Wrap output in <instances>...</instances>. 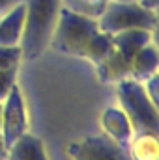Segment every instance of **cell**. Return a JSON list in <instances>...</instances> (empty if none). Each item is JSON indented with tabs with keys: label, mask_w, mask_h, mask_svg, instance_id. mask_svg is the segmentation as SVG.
<instances>
[{
	"label": "cell",
	"mask_w": 159,
	"mask_h": 160,
	"mask_svg": "<svg viewBox=\"0 0 159 160\" xmlns=\"http://www.w3.org/2000/svg\"><path fill=\"white\" fill-rule=\"evenodd\" d=\"M60 9V0H25V24L19 41L25 62L38 60L49 48Z\"/></svg>",
	"instance_id": "obj_1"
},
{
	"label": "cell",
	"mask_w": 159,
	"mask_h": 160,
	"mask_svg": "<svg viewBox=\"0 0 159 160\" xmlns=\"http://www.w3.org/2000/svg\"><path fill=\"white\" fill-rule=\"evenodd\" d=\"M150 41H154V32L148 30H125L112 34V50L109 56L96 65V73L103 84H118L131 78L133 56Z\"/></svg>",
	"instance_id": "obj_2"
},
{
	"label": "cell",
	"mask_w": 159,
	"mask_h": 160,
	"mask_svg": "<svg viewBox=\"0 0 159 160\" xmlns=\"http://www.w3.org/2000/svg\"><path fill=\"white\" fill-rule=\"evenodd\" d=\"M97 30L99 26L96 19L84 17V15H79L75 11L62 8L49 47H52L56 52L64 56L82 58L88 41L92 39V36Z\"/></svg>",
	"instance_id": "obj_3"
},
{
	"label": "cell",
	"mask_w": 159,
	"mask_h": 160,
	"mask_svg": "<svg viewBox=\"0 0 159 160\" xmlns=\"http://www.w3.org/2000/svg\"><path fill=\"white\" fill-rule=\"evenodd\" d=\"M118 106L123 110L135 132H159V112L157 104L146 95L144 86L133 78L122 80L116 84Z\"/></svg>",
	"instance_id": "obj_4"
},
{
	"label": "cell",
	"mask_w": 159,
	"mask_h": 160,
	"mask_svg": "<svg viewBox=\"0 0 159 160\" xmlns=\"http://www.w3.org/2000/svg\"><path fill=\"white\" fill-rule=\"evenodd\" d=\"M159 13L142 8L139 2H116L111 0L105 11L97 19V26L101 32L118 34L125 30H148L157 32Z\"/></svg>",
	"instance_id": "obj_5"
},
{
	"label": "cell",
	"mask_w": 159,
	"mask_h": 160,
	"mask_svg": "<svg viewBox=\"0 0 159 160\" xmlns=\"http://www.w3.org/2000/svg\"><path fill=\"white\" fill-rule=\"evenodd\" d=\"M25 132H28L26 104H25V99H23L19 84H15L9 89L8 97L2 101V127H0V134H2V140L6 143V147H9Z\"/></svg>",
	"instance_id": "obj_6"
},
{
	"label": "cell",
	"mask_w": 159,
	"mask_h": 160,
	"mask_svg": "<svg viewBox=\"0 0 159 160\" xmlns=\"http://www.w3.org/2000/svg\"><path fill=\"white\" fill-rule=\"evenodd\" d=\"M71 160H131L127 149L101 134H90L68 145Z\"/></svg>",
	"instance_id": "obj_7"
},
{
	"label": "cell",
	"mask_w": 159,
	"mask_h": 160,
	"mask_svg": "<svg viewBox=\"0 0 159 160\" xmlns=\"http://www.w3.org/2000/svg\"><path fill=\"white\" fill-rule=\"evenodd\" d=\"M99 123H101V130L107 138H111L112 142L120 143L122 147H127L135 130L131 127V123L127 119V116L123 114V110L118 104H109L103 108L101 116H99Z\"/></svg>",
	"instance_id": "obj_8"
},
{
	"label": "cell",
	"mask_w": 159,
	"mask_h": 160,
	"mask_svg": "<svg viewBox=\"0 0 159 160\" xmlns=\"http://www.w3.org/2000/svg\"><path fill=\"white\" fill-rule=\"evenodd\" d=\"M159 73V50L156 41L144 45L131 62V78L137 82H146L150 77Z\"/></svg>",
	"instance_id": "obj_9"
},
{
	"label": "cell",
	"mask_w": 159,
	"mask_h": 160,
	"mask_svg": "<svg viewBox=\"0 0 159 160\" xmlns=\"http://www.w3.org/2000/svg\"><path fill=\"white\" fill-rule=\"evenodd\" d=\"M6 160H49V157L43 140L30 132H25L8 147Z\"/></svg>",
	"instance_id": "obj_10"
},
{
	"label": "cell",
	"mask_w": 159,
	"mask_h": 160,
	"mask_svg": "<svg viewBox=\"0 0 159 160\" xmlns=\"http://www.w3.org/2000/svg\"><path fill=\"white\" fill-rule=\"evenodd\" d=\"M23 24H25V2L17 4L0 17V45L19 47Z\"/></svg>",
	"instance_id": "obj_11"
},
{
	"label": "cell",
	"mask_w": 159,
	"mask_h": 160,
	"mask_svg": "<svg viewBox=\"0 0 159 160\" xmlns=\"http://www.w3.org/2000/svg\"><path fill=\"white\" fill-rule=\"evenodd\" d=\"M125 149L131 160H159L157 132H150V130L135 132Z\"/></svg>",
	"instance_id": "obj_12"
},
{
	"label": "cell",
	"mask_w": 159,
	"mask_h": 160,
	"mask_svg": "<svg viewBox=\"0 0 159 160\" xmlns=\"http://www.w3.org/2000/svg\"><path fill=\"white\" fill-rule=\"evenodd\" d=\"M111 50H112V36L107 34V32L97 30V32L92 36V39L88 41L82 58L88 60V62H92L94 65H97V63H101V62L109 56Z\"/></svg>",
	"instance_id": "obj_13"
},
{
	"label": "cell",
	"mask_w": 159,
	"mask_h": 160,
	"mask_svg": "<svg viewBox=\"0 0 159 160\" xmlns=\"http://www.w3.org/2000/svg\"><path fill=\"white\" fill-rule=\"evenodd\" d=\"M111 0H60L62 8L75 11L79 15L90 17V19H99V15L105 11V8L109 6Z\"/></svg>",
	"instance_id": "obj_14"
},
{
	"label": "cell",
	"mask_w": 159,
	"mask_h": 160,
	"mask_svg": "<svg viewBox=\"0 0 159 160\" xmlns=\"http://www.w3.org/2000/svg\"><path fill=\"white\" fill-rule=\"evenodd\" d=\"M21 62H23V56H21V48L19 47L0 45V71L2 69H11V67H19Z\"/></svg>",
	"instance_id": "obj_15"
},
{
	"label": "cell",
	"mask_w": 159,
	"mask_h": 160,
	"mask_svg": "<svg viewBox=\"0 0 159 160\" xmlns=\"http://www.w3.org/2000/svg\"><path fill=\"white\" fill-rule=\"evenodd\" d=\"M17 69H19V67L2 69V71H0V102L8 97L9 89L17 84Z\"/></svg>",
	"instance_id": "obj_16"
},
{
	"label": "cell",
	"mask_w": 159,
	"mask_h": 160,
	"mask_svg": "<svg viewBox=\"0 0 159 160\" xmlns=\"http://www.w3.org/2000/svg\"><path fill=\"white\" fill-rule=\"evenodd\" d=\"M142 86H144L146 95L152 99V102L159 106V88H157L159 86V73L157 75H154V77H150L146 82H142Z\"/></svg>",
	"instance_id": "obj_17"
},
{
	"label": "cell",
	"mask_w": 159,
	"mask_h": 160,
	"mask_svg": "<svg viewBox=\"0 0 159 160\" xmlns=\"http://www.w3.org/2000/svg\"><path fill=\"white\" fill-rule=\"evenodd\" d=\"M21 2H25V0H0V17L4 13H8L11 8H15L17 4H21Z\"/></svg>",
	"instance_id": "obj_18"
},
{
	"label": "cell",
	"mask_w": 159,
	"mask_h": 160,
	"mask_svg": "<svg viewBox=\"0 0 159 160\" xmlns=\"http://www.w3.org/2000/svg\"><path fill=\"white\" fill-rule=\"evenodd\" d=\"M142 8L152 9V11H159V0H137Z\"/></svg>",
	"instance_id": "obj_19"
},
{
	"label": "cell",
	"mask_w": 159,
	"mask_h": 160,
	"mask_svg": "<svg viewBox=\"0 0 159 160\" xmlns=\"http://www.w3.org/2000/svg\"><path fill=\"white\" fill-rule=\"evenodd\" d=\"M6 155H8V147L2 140V134H0V160H6Z\"/></svg>",
	"instance_id": "obj_20"
},
{
	"label": "cell",
	"mask_w": 159,
	"mask_h": 160,
	"mask_svg": "<svg viewBox=\"0 0 159 160\" xmlns=\"http://www.w3.org/2000/svg\"><path fill=\"white\" fill-rule=\"evenodd\" d=\"M0 127H2V102H0Z\"/></svg>",
	"instance_id": "obj_21"
},
{
	"label": "cell",
	"mask_w": 159,
	"mask_h": 160,
	"mask_svg": "<svg viewBox=\"0 0 159 160\" xmlns=\"http://www.w3.org/2000/svg\"><path fill=\"white\" fill-rule=\"evenodd\" d=\"M116 2H137V0H116Z\"/></svg>",
	"instance_id": "obj_22"
}]
</instances>
